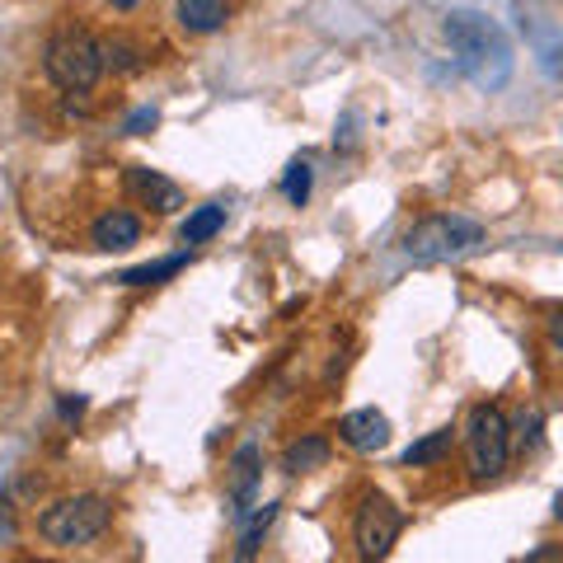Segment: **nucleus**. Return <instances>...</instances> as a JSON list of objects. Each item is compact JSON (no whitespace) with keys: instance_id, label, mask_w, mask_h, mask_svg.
Segmentation results:
<instances>
[{"instance_id":"nucleus-15","label":"nucleus","mask_w":563,"mask_h":563,"mask_svg":"<svg viewBox=\"0 0 563 563\" xmlns=\"http://www.w3.org/2000/svg\"><path fill=\"white\" fill-rule=\"evenodd\" d=\"M273 521H277V503H263V507H254V512L235 526V531H240L235 559H254V554H258V544H263V536L273 531Z\"/></svg>"},{"instance_id":"nucleus-16","label":"nucleus","mask_w":563,"mask_h":563,"mask_svg":"<svg viewBox=\"0 0 563 563\" xmlns=\"http://www.w3.org/2000/svg\"><path fill=\"white\" fill-rule=\"evenodd\" d=\"M225 231V207L221 202H207L198 211H188V221L179 225V240L184 244H207V240H217Z\"/></svg>"},{"instance_id":"nucleus-6","label":"nucleus","mask_w":563,"mask_h":563,"mask_svg":"<svg viewBox=\"0 0 563 563\" xmlns=\"http://www.w3.org/2000/svg\"><path fill=\"white\" fill-rule=\"evenodd\" d=\"M404 531V512L385 498V493H366L352 512V544L362 559H385L395 550V540Z\"/></svg>"},{"instance_id":"nucleus-13","label":"nucleus","mask_w":563,"mask_h":563,"mask_svg":"<svg viewBox=\"0 0 563 563\" xmlns=\"http://www.w3.org/2000/svg\"><path fill=\"white\" fill-rule=\"evenodd\" d=\"M188 268V254H169V258H155V263H136V268H122L113 282L118 287H161L165 277H179Z\"/></svg>"},{"instance_id":"nucleus-22","label":"nucleus","mask_w":563,"mask_h":563,"mask_svg":"<svg viewBox=\"0 0 563 563\" xmlns=\"http://www.w3.org/2000/svg\"><path fill=\"white\" fill-rule=\"evenodd\" d=\"M14 540V521L5 517V512H0V544H10Z\"/></svg>"},{"instance_id":"nucleus-10","label":"nucleus","mask_w":563,"mask_h":563,"mask_svg":"<svg viewBox=\"0 0 563 563\" xmlns=\"http://www.w3.org/2000/svg\"><path fill=\"white\" fill-rule=\"evenodd\" d=\"M141 240V217H132V211H103V217L90 225V244L103 254H118V250H132V244Z\"/></svg>"},{"instance_id":"nucleus-18","label":"nucleus","mask_w":563,"mask_h":563,"mask_svg":"<svg viewBox=\"0 0 563 563\" xmlns=\"http://www.w3.org/2000/svg\"><path fill=\"white\" fill-rule=\"evenodd\" d=\"M103 57H109L113 70H141V47L128 43V38H113V43H103Z\"/></svg>"},{"instance_id":"nucleus-19","label":"nucleus","mask_w":563,"mask_h":563,"mask_svg":"<svg viewBox=\"0 0 563 563\" xmlns=\"http://www.w3.org/2000/svg\"><path fill=\"white\" fill-rule=\"evenodd\" d=\"M155 122H161V113H155V109H136V113L128 118V128H122V132H132V136H146V132L155 128Z\"/></svg>"},{"instance_id":"nucleus-1","label":"nucleus","mask_w":563,"mask_h":563,"mask_svg":"<svg viewBox=\"0 0 563 563\" xmlns=\"http://www.w3.org/2000/svg\"><path fill=\"white\" fill-rule=\"evenodd\" d=\"M442 38L455 52V66L479 85V90H503L512 76V43L507 33L479 10H451L442 24Z\"/></svg>"},{"instance_id":"nucleus-7","label":"nucleus","mask_w":563,"mask_h":563,"mask_svg":"<svg viewBox=\"0 0 563 563\" xmlns=\"http://www.w3.org/2000/svg\"><path fill=\"white\" fill-rule=\"evenodd\" d=\"M258 479H263V451H258L254 442H244V446L231 455V465H225V498H231V521H235V526L254 512Z\"/></svg>"},{"instance_id":"nucleus-4","label":"nucleus","mask_w":563,"mask_h":563,"mask_svg":"<svg viewBox=\"0 0 563 563\" xmlns=\"http://www.w3.org/2000/svg\"><path fill=\"white\" fill-rule=\"evenodd\" d=\"M109 526H113V503L99 498V493H76V498H57L38 517V536L57 544V550H80V544H95Z\"/></svg>"},{"instance_id":"nucleus-20","label":"nucleus","mask_w":563,"mask_h":563,"mask_svg":"<svg viewBox=\"0 0 563 563\" xmlns=\"http://www.w3.org/2000/svg\"><path fill=\"white\" fill-rule=\"evenodd\" d=\"M544 333H550V347L563 352V310H554L550 320H544Z\"/></svg>"},{"instance_id":"nucleus-3","label":"nucleus","mask_w":563,"mask_h":563,"mask_svg":"<svg viewBox=\"0 0 563 563\" xmlns=\"http://www.w3.org/2000/svg\"><path fill=\"white\" fill-rule=\"evenodd\" d=\"M43 70L57 90L85 95V90H95L99 76L109 70V57H103V43L95 38V33L62 29V33H52L47 47H43Z\"/></svg>"},{"instance_id":"nucleus-21","label":"nucleus","mask_w":563,"mask_h":563,"mask_svg":"<svg viewBox=\"0 0 563 563\" xmlns=\"http://www.w3.org/2000/svg\"><path fill=\"white\" fill-rule=\"evenodd\" d=\"M80 413H85V395H76V399L66 395V399H62V418L70 422V418H80Z\"/></svg>"},{"instance_id":"nucleus-9","label":"nucleus","mask_w":563,"mask_h":563,"mask_svg":"<svg viewBox=\"0 0 563 563\" xmlns=\"http://www.w3.org/2000/svg\"><path fill=\"white\" fill-rule=\"evenodd\" d=\"M128 188L141 198V207L155 211V217H169V211L184 207V188L174 184V179H165V174L146 169V165H132V169H128Z\"/></svg>"},{"instance_id":"nucleus-17","label":"nucleus","mask_w":563,"mask_h":563,"mask_svg":"<svg viewBox=\"0 0 563 563\" xmlns=\"http://www.w3.org/2000/svg\"><path fill=\"white\" fill-rule=\"evenodd\" d=\"M310 188H314L310 161H291L287 174H282V198H287L291 207H306V202H310Z\"/></svg>"},{"instance_id":"nucleus-23","label":"nucleus","mask_w":563,"mask_h":563,"mask_svg":"<svg viewBox=\"0 0 563 563\" xmlns=\"http://www.w3.org/2000/svg\"><path fill=\"white\" fill-rule=\"evenodd\" d=\"M554 517L563 521V493H559V498H554Z\"/></svg>"},{"instance_id":"nucleus-11","label":"nucleus","mask_w":563,"mask_h":563,"mask_svg":"<svg viewBox=\"0 0 563 563\" xmlns=\"http://www.w3.org/2000/svg\"><path fill=\"white\" fill-rule=\"evenodd\" d=\"M329 437L320 432H306V437H296V442L282 451V474H291V479H301V474H314V470H324L329 465Z\"/></svg>"},{"instance_id":"nucleus-2","label":"nucleus","mask_w":563,"mask_h":563,"mask_svg":"<svg viewBox=\"0 0 563 563\" xmlns=\"http://www.w3.org/2000/svg\"><path fill=\"white\" fill-rule=\"evenodd\" d=\"M484 225L470 217H451V211H437V217H422L404 231V258L418 263V268H432V263H451L465 258L484 244Z\"/></svg>"},{"instance_id":"nucleus-5","label":"nucleus","mask_w":563,"mask_h":563,"mask_svg":"<svg viewBox=\"0 0 563 563\" xmlns=\"http://www.w3.org/2000/svg\"><path fill=\"white\" fill-rule=\"evenodd\" d=\"M465 455L474 479H498L512 461V428L498 404H474V413L465 422Z\"/></svg>"},{"instance_id":"nucleus-14","label":"nucleus","mask_w":563,"mask_h":563,"mask_svg":"<svg viewBox=\"0 0 563 563\" xmlns=\"http://www.w3.org/2000/svg\"><path fill=\"white\" fill-rule=\"evenodd\" d=\"M455 446V428H437L428 437H418V442L404 451V465H413V470H428V465H442L446 455Z\"/></svg>"},{"instance_id":"nucleus-12","label":"nucleus","mask_w":563,"mask_h":563,"mask_svg":"<svg viewBox=\"0 0 563 563\" xmlns=\"http://www.w3.org/2000/svg\"><path fill=\"white\" fill-rule=\"evenodd\" d=\"M174 20H179L184 33H217L231 24V0H179Z\"/></svg>"},{"instance_id":"nucleus-8","label":"nucleus","mask_w":563,"mask_h":563,"mask_svg":"<svg viewBox=\"0 0 563 563\" xmlns=\"http://www.w3.org/2000/svg\"><path fill=\"white\" fill-rule=\"evenodd\" d=\"M339 442L347 451L376 455V451H385V442H390V418H385L380 409H352L339 422Z\"/></svg>"}]
</instances>
